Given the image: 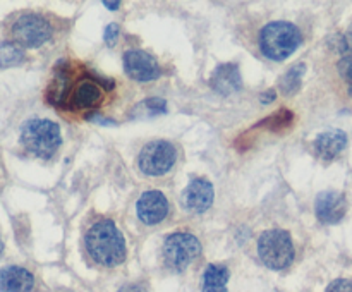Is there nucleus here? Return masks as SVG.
<instances>
[{
    "label": "nucleus",
    "mask_w": 352,
    "mask_h": 292,
    "mask_svg": "<svg viewBox=\"0 0 352 292\" xmlns=\"http://www.w3.org/2000/svg\"><path fill=\"white\" fill-rule=\"evenodd\" d=\"M86 249L96 263L103 267H117L126 260V243L112 220L93 223L85 237Z\"/></svg>",
    "instance_id": "nucleus-1"
},
{
    "label": "nucleus",
    "mask_w": 352,
    "mask_h": 292,
    "mask_svg": "<svg viewBox=\"0 0 352 292\" xmlns=\"http://www.w3.org/2000/svg\"><path fill=\"white\" fill-rule=\"evenodd\" d=\"M302 34L298 26L285 21L267 24L260 33V50L272 60H285L299 48Z\"/></svg>",
    "instance_id": "nucleus-2"
},
{
    "label": "nucleus",
    "mask_w": 352,
    "mask_h": 292,
    "mask_svg": "<svg viewBox=\"0 0 352 292\" xmlns=\"http://www.w3.org/2000/svg\"><path fill=\"white\" fill-rule=\"evenodd\" d=\"M21 143L38 158H52L62 144L60 127L48 119H30L21 127Z\"/></svg>",
    "instance_id": "nucleus-3"
},
{
    "label": "nucleus",
    "mask_w": 352,
    "mask_h": 292,
    "mask_svg": "<svg viewBox=\"0 0 352 292\" xmlns=\"http://www.w3.org/2000/svg\"><path fill=\"white\" fill-rule=\"evenodd\" d=\"M258 256L272 270H284L294 260V244L282 229L265 230L258 239Z\"/></svg>",
    "instance_id": "nucleus-4"
},
{
    "label": "nucleus",
    "mask_w": 352,
    "mask_h": 292,
    "mask_svg": "<svg viewBox=\"0 0 352 292\" xmlns=\"http://www.w3.org/2000/svg\"><path fill=\"white\" fill-rule=\"evenodd\" d=\"M201 253V244L198 237L188 232H175L165 239L164 258L168 268L182 271L188 268Z\"/></svg>",
    "instance_id": "nucleus-5"
},
{
    "label": "nucleus",
    "mask_w": 352,
    "mask_h": 292,
    "mask_svg": "<svg viewBox=\"0 0 352 292\" xmlns=\"http://www.w3.org/2000/svg\"><path fill=\"white\" fill-rule=\"evenodd\" d=\"M177 160V151L168 141H151L141 150L140 168L146 175H164L174 167Z\"/></svg>",
    "instance_id": "nucleus-6"
},
{
    "label": "nucleus",
    "mask_w": 352,
    "mask_h": 292,
    "mask_svg": "<svg viewBox=\"0 0 352 292\" xmlns=\"http://www.w3.org/2000/svg\"><path fill=\"white\" fill-rule=\"evenodd\" d=\"M12 36L21 47L36 48L50 40L52 26L38 14H24L14 23Z\"/></svg>",
    "instance_id": "nucleus-7"
},
{
    "label": "nucleus",
    "mask_w": 352,
    "mask_h": 292,
    "mask_svg": "<svg viewBox=\"0 0 352 292\" xmlns=\"http://www.w3.org/2000/svg\"><path fill=\"white\" fill-rule=\"evenodd\" d=\"M124 69L129 74V78L141 82L155 81L157 78H160L162 72L157 58L148 52L140 50V48H133V50H127L124 54Z\"/></svg>",
    "instance_id": "nucleus-8"
},
{
    "label": "nucleus",
    "mask_w": 352,
    "mask_h": 292,
    "mask_svg": "<svg viewBox=\"0 0 352 292\" xmlns=\"http://www.w3.org/2000/svg\"><path fill=\"white\" fill-rule=\"evenodd\" d=\"M315 212L320 222L327 225L339 223L347 213V199L339 191H323L316 196Z\"/></svg>",
    "instance_id": "nucleus-9"
},
{
    "label": "nucleus",
    "mask_w": 352,
    "mask_h": 292,
    "mask_svg": "<svg viewBox=\"0 0 352 292\" xmlns=\"http://www.w3.org/2000/svg\"><path fill=\"white\" fill-rule=\"evenodd\" d=\"M105 98V89L96 79L85 78L74 85L69 96V105L76 110L95 109Z\"/></svg>",
    "instance_id": "nucleus-10"
},
{
    "label": "nucleus",
    "mask_w": 352,
    "mask_h": 292,
    "mask_svg": "<svg viewBox=\"0 0 352 292\" xmlns=\"http://www.w3.org/2000/svg\"><path fill=\"white\" fill-rule=\"evenodd\" d=\"M168 215V201L160 191H146L138 199V216L146 225H157Z\"/></svg>",
    "instance_id": "nucleus-11"
},
{
    "label": "nucleus",
    "mask_w": 352,
    "mask_h": 292,
    "mask_svg": "<svg viewBox=\"0 0 352 292\" xmlns=\"http://www.w3.org/2000/svg\"><path fill=\"white\" fill-rule=\"evenodd\" d=\"M213 196V186L206 179H195L182 192V206L188 212L203 213L212 206Z\"/></svg>",
    "instance_id": "nucleus-12"
},
{
    "label": "nucleus",
    "mask_w": 352,
    "mask_h": 292,
    "mask_svg": "<svg viewBox=\"0 0 352 292\" xmlns=\"http://www.w3.org/2000/svg\"><path fill=\"white\" fill-rule=\"evenodd\" d=\"M210 86L220 95L227 96L237 93L243 88V78H241L239 65L237 64H220L210 76Z\"/></svg>",
    "instance_id": "nucleus-13"
},
{
    "label": "nucleus",
    "mask_w": 352,
    "mask_h": 292,
    "mask_svg": "<svg viewBox=\"0 0 352 292\" xmlns=\"http://www.w3.org/2000/svg\"><path fill=\"white\" fill-rule=\"evenodd\" d=\"M346 146H347V134L340 129L323 131L322 134L316 136L315 143H313L315 153L325 161H330L336 157H339Z\"/></svg>",
    "instance_id": "nucleus-14"
},
{
    "label": "nucleus",
    "mask_w": 352,
    "mask_h": 292,
    "mask_svg": "<svg viewBox=\"0 0 352 292\" xmlns=\"http://www.w3.org/2000/svg\"><path fill=\"white\" fill-rule=\"evenodd\" d=\"M34 277L23 267L0 268V292H30Z\"/></svg>",
    "instance_id": "nucleus-15"
},
{
    "label": "nucleus",
    "mask_w": 352,
    "mask_h": 292,
    "mask_svg": "<svg viewBox=\"0 0 352 292\" xmlns=\"http://www.w3.org/2000/svg\"><path fill=\"white\" fill-rule=\"evenodd\" d=\"M229 268L223 265H208L203 273L201 292H227Z\"/></svg>",
    "instance_id": "nucleus-16"
},
{
    "label": "nucleus",
    "mask_w": 352,
    "mask_h": 292,
    "mask_svg": "<svg viewBox=\"0 0 352 292\" xmlns=\"http://www.w3.org/2000/svg\"><path fill=\"white\" fill-rule=\"evenodd\" d=\"M306 72V65L302 64H296L294 67L289 69L280 79V89L284 91V95H294L299 88H301V81L302 76Z\"/></svg>",
    "instance_id": "nucleus-17"
},
{
    "label": "nucleus",
    "mask_w": 352,
    "mask_h": 292,
    "mask_svg": "<svg viewBox=\"0 0 352 292\" xmlns=\"http://www.w3.org/2000/svg\"><path fill=\"white\" fill-rule=\"evenodd\" d=\"M24 60V52L16 43L2 41L0 43V69L12 67Z\"/></svg>",
    "instance_id": "nucleus-18"
},
{
    "label": "nucleus",
    "mask_w": 352,
    "mask_h": 292,
    "mask_svg": "<svg viewBox=\"0 0 352 292\" xmlns=\"http://www.w3.org/2000/svg\"><path fill=\"white\" fill-rule=\"evenodd\" d=\"M292 120H294V113H292L291 110L282 109V110H278V112H275L274 115L267 117V119H265L263 122L258 124V126L267 127L268 131L278 133V131H282V129H287V127L292 124Z\"/></svg>",
    "instance_id": "nucleus-19"
},
{
    "label": "nucleus",
    "mask_w": 352,
    "mask_h": 292,
    "mask_svg": "<svg viewBox=\"0 0 352 292\" xmlns=\"http://www.w3.org/2000/svg\"><path fill=\"white\" fill-rule=\"evenodd\" d=\"M167 110V102L162 98H148L141 102L136 109V115H158Z\"/></svg>",
    "instance_id": "nucleus-20"
},
{
    "label": "nucleus",
    "mask_w": 352,
    "mask_h": 292,
    "mask_svg": "<svg viewBox=\"0 0 352 292\" xmlns=\"http://www.w3.org/2000/svg\"><path fill=\"white\" fill-rule=\"evenodd\" d=\"M325 292H352V280H349V278H337L327 287Z\"/></svg>",
    "instance_id": "nucleus-21"
},
{
    "label": "nucleus",
    "mask_w": 352,
    "mask_h": 292,
    "mask_svg": "<svg viewBox=\"0 0 352 292\" xmlns=\"http://www.w3.org/2000/svg\"><path fill=\"white\" fill-rule=\"evenodd\" d=\"M119 24L117 23H110L109 26L105 27V33H103V38H105V43L109 45V47H113L117 41V38H119Z\"/></svg>",
    "instance_id": "nucleus-22"
},
{
    "label": "nucleus",
    "mask_w": 352,
    "mask_h": 292,
    "mask_svg": "<svg viewBox=\"0 0 352 292\" xmlns=\"http://www.w3.org/2000/svg\"><path fill=\"white\" fill-rule=\"evenodd\" d=\"M119 292H148L146 287L141 284H127L119 289Z\"/></svg>",
    "instance_id": "nucleus-23"
},
{
    "label": "nucleus",
    "mask_w": 352,
    "mask_h": 292,
    "mask_svg": "<svg viewBox=\"0 0 352 292\" xmlns=\"http://www.w3.org/2000/svg\"><path fill=\"white\" fill-rule=\"evenodd\" d=\"M275 96H277V93H275L274 89H267V91L261 93V95H260V102L263 103V105H268V103L274 102Z\"/></svg>",
    "instance_id": "nucleus-24"
},
{
    "label": "nucleus",
    "mask_w": 352,
    "mask_h": 292,
    "mask_svg": "<svg viewBox=\"0 0 352 292\" xmlns=\"http://www.w3.org/2000/svg\"><path fill=\"white\" fill-rule=\"evenodd\" d=\"M103 5L107 7V9H110V10H117L120 7V2H103Z\"/></svg>",
    "instance_id": "nucleus-25"
},
{
    "label": "nucleus",
    "mask_w": 352,
    "mask_h": 292,
    "mask_svg": "<svg viewBox=\"0 0 352 292\" xmlns=\"http://www.w3.org/2000/svg\"><path fill=\"white\" fill-rule=\"evenodd\" d=\"M3 251V240H2V236H0V254H2Z\"/></svg>",
    "instance_id": "nucleus-26"
},
{
    "label": "nucleus",
    "mask_w": 352,
    "mask_h": 292,
    "mask_svg": "<svg viewBox=\"0 0 352 292\" xmlns=\"http://www.w3.org/2000/svg\"><path fill=\"white\" fill-rule=\"evenodd\" d=\"M349 95H351V96H352V85H351V86H349Z\"/></svg>",
    "instance_id": "nucleus-27"
}]
</instances>
